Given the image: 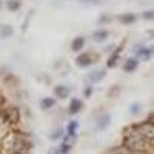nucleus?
<instances>
[{
    "mask_svg": "<svg viewBox=\"0 0 154 154\" xmlns=\"http://www.w3.org/2000/svg\"><path fill=\"white\" fill-rule=\"evenodd\" d=\"M149 143L148 140H145L142 136H139L133 125L131 126H126L123 130V146L128 148L131 152H148V148H149Z\"/></svg>",
    "mask_w": 154,
    "mask_h": 154,
    "instance_id": "nucleus-1",
    "label": "nucleus"
},
{
    "mask_svg": "<svg viewBox=\"0 0 154 154\" xmlns=\"http://www.w3.org/2000/svg\"><path fill=\"white\" fill-rule=\"evenodd\" d=\"M5 146L11 151V154L28 152L31 149V142H29L28 136H25L22 133H11V134H6Z\"/></svg>",
    "mask_w": 154,
    "mask_h": 154,
    "instance_id": "nucleus-2",
    "label": "nucleus"
},
{
    "mask_svg": "<svg viewBox=\"0 0 154 154\" xmlns=\"http://www.w3.org/2000/svg\"><path fill=\"white\" fill-rule=\"evenodd\" d=\"M100 59L99 54L93 53V51H83V53H79L75 57V65L79 68H89L91 65L97 63Z\"/></svg>",
    "mask_w": 154,
    "mask_h": 154,
    "instance_id": "nucleus-3",
    "label": "nucleus"
},
{
    "mask_svg": "<svg viewBox=\"0 0 154 154\" xmlns=\"http://www.w3.org/2000/svg\"><path fill=\"white\" fill-rule=\"evenodd\" d=\"M133 128L139 136H142L145 140H148V142H152L154 140V123H151L149 120L134 123Z\"/></svg>",
    "mask_w": 154,
    "mask_h": 154,
    "instance_id": "nucleus-4",
    "label": "nucleus"
},
{
    "mask_svg": "<svg viewBox=\"0 0 154 154\" xmlns=\"http://www.w3.org/2000/svg\"><path fill=\"white\" fill-rule=\"evenodd\" d=\"M123 48H125V42H122L120 45H117L114 49H112V53H109L108 56V60H106V68H116L119 65V62H120V56L123 53Z\"/></svg>",
    "mask_w": 154,
    "mask_h": 154,
    "instance_id": "nucleus-5",
    "label": "nucleus"
},
{
    "mask_svg": "<svg viewBox=\"0 0 154 154\" xmlns=\"http://www.w3.org/2000/svg\"><path fill=\"white\" fill-rule=\"evenodd\" d=\"M106 77V68H99L96 71H91L85 75V82L88 85H96L99 82H102Z\"/></svg>",
    "mask_w": 154,
    "mask_h": 154,
    "instance_id": "nucleus-6",
    "label": "nucleus"
},
{
    "mask_svg": "<svg viewBox=\"0 0 154 154\" xmlns=\"http://www.w3.org/2000/svg\"><path fill=\"white\" fill-rule=\"evenodd\" d=\"M2 111H3V114H5V117H6L9 125H17L20 122V111H19V108L8 106V108H5Z\"/></svg>",
    "mask_w": 154,
    "mask_h": 154,
    "instance_id": "nucleus-7",
    "label": "nucleus"
},
{
    "mask_svg": "<svg viewBox=\"0 0 154 154\" xmlns=\"http://www.w3.org/2000/svg\"><path fill=\"white\" fill-rule=\"evenodd\" d=\"M2 80H3V85L8 86V88H17V86H20V79L16 74H12V72L2 74Z\"/></svg>",
    "mask_w": 154,
    "mask_h": 154,
    "instance_id": "nucleus-8",
    "label": "nucleus"
},
{
    "mask_svg": "<svg viewBox=\"0 0 154 154\" xmlns=\"http://www.w3.org/2000/svg\"><path fill=\"white\" fill-rule=\"evenodd\" d=\"M139 63H140V60H139L137 57L131 56V57H128V59L123 62L122 69H123L125 72H134V71L139 68Z\"/></svg>",
    "mask_w": 154,
    "mask_h": 154,
    "instance_id": "nucleus-9",
    "label": "nucleus"
},
{
    "mask_svg": "<svg viewBox=\"0 0 154 154\" xmlns=\"http://www.w3.org/2000/svg\"><path fill=\"white\" fill-rule=\"evenodd\" d=\"M53 91H54V96H56L59 100H65V99H68L69 94H71V89H69V86H66V85H56Z\"/></svg>",
    "mask_w": 154,
    "mask_h": 154,
    "instance_id": "nucleus-10",
    "label": "nucleus"
},
{
    "mask_svg": "<svg viewBox=\"0 0 154 154\" xmlns=\"http://www.w3.org/2000/svg\"><path fill=\"white\" fill-rule=\"evenodd\" d=\"M85 45H86V37L85 35H77L71 42V51H74V53H82Z\"/></svg>",
    "mask_w": 154,
    "mask_h": 154,
    "instance_id": "nucleus-11",
    "label": "nucleus"
},
{
    "mask_svg": "<svg viewBox=\"0 0 154 154\" xmlns=\"http://www.w3.org/2000/svg\"><path fill=\"white\" fill-rule=\"evenodd\" d=\"M108 37H109V31L105 29V28H99L93 32L91 38H93V42L96 43H103L105 40H108Z\"/></svg>",
    "mask_w": 154,
    "mask_h": 154,
    "instance_id": "nucleus-12",
    "label": "nucleus"
},
{
    "mask_svg": "<svg viewBox=\"0 0 154 154\" xmlns=\"http://www.w3.org/2000/svg\"><path fill=\"white\" fill-rule=\"evenodd\" d=\"M82 108H83V102L77 97H72L69 105H68V112L69 114H79L82 111Z\"/></svg>",
    "mask_w": 154,
    "mask_h": 154,
    "instance_id": "nucleus-13",
    "label": "nucleus"
},
{
    "mask_svg": "<svg viewBox=\"0 0 154 154\" xmlns=\"http://www.w3.org/2000/svg\"><path fill=\"white\" fill-rule=\"evenodd\" d=\"M137 14H134V12H123V14H120L117 17V20L122 23V25H133L134 22H137Z\"/></svg>",
    "mask_w": 154,
    "mask_h": 154,
    "instance_id": "nucleus-14",
    "label": "nucleus"
},
{
    "mask_svg": "<svg viewBox=\"0 0 154 154\" xmlns=\"http://www.w3.org/2000/svg\"><path fill=\"white\" fill-rule=\"evenodd\" d=\"M109 122H111V116L108 112H103V114H100V117L97 119L96 128L97 130H105V128L109 125Z\"/></svg>",
    "mask_w": 154,
    "mask_h": 154,
    "instance_id": "nucleus-15",
    "label": "nucleus"
},
{
    "mask_svg": "<svg viewBox=\"0 0 154 154\" xmlns=\"http://www.w3.org/2000/svg\"><path fill=\"white\" fill-rule=\"evenodd\" d=\"M14 34V28L8 23H0V38H9Z\"/></svg>",
    "mask_w": 154,
    "mask_h": 154,
    "instance_id": "nucleus-16",
    "label": "nucleus"
},
{
    "mask_svg": "<svg viewBox=\"0 0 154 154\" xmlns=\"http://www.w3.org/2000/svg\"><path fill=\"white\" fill-rule=\"evenodd\" d=\"M54 105H56V99H54V97H43V99L40 100V108H42L43 111L51 109Z\"/></svg>",
    "mask_w": 154,
    "mask_h": 154,
    "instance_id": "nucleus-17",
    "label": "nucleus"
},
{
    "mask_svg": "<svg viewBox=\"0 0 154 154\" xmlns=\"http://www.w3.org/2000/svg\"><path fill=\"white\" fill-rule=\"evenodd\" d=\"M6 8L11 12H17L22 8V0H6Z\"/></svg>",
    "mask_w": 154,
    "mask_h": 154,
    "instance_id": "nucleus-18",
    "label": "nucleus"
},
{
    "mask_svg": "<svg viewBox=\"0 0 154 154\" xmlns=\"http://www.w3.org/2000/svg\"><path fill=\"white\" fill-rule=\"evenodd\" d=\"M77 128H79V122L75 120H71L66 126V134H71V136H77Z\"/></svg>",
    "mask_w": 154,
    "mask_h": 154,
    "instance_id": "nucleus-19",
    "label": "nucleus"
},
{
    "mask_svg": "<svg viewBox=\"0 0 154 154\" xmlns=\"http://www.w3.org/2000/svg\"><path fill=\"white\" fill-rule=\"evenodd\" d=\"M140 111H142V103L133 102V103L130 105V114L131 116H137V114H140Z\"/></svg>",
    "mask_w": 154,
    "mask_h": 154,
    "instance_id": "nucleus-20",
    "label": "nucleus"
},
{
    "mask_svg": "<svg viewBox=\"0 0 154 154\" xmlns=\"http://www.w3.org/2000/svg\"><path fill=\"white\" fill-rule=\"evenodd\" d=\"M106 154H131V151L125 146H116V148L109 149Z\"/></svg>",
    "mask_w": 154,
    "mask_h": 154,
    "instance_id": "nucleus-21",
    "label": "nucleus"
},
{
    "mask_svg": "<svg viewBox=\"0 0 154 154\" xmlns=\"http://www.w3.org/2000/svg\"><path fill=\"white\" fill-rule=\"evenodd\" d=\"M140 17H142L143 20H148V22L154 20V9H145L142 14H140Z\"/></svg>",
    "mask_w": 154,
    "mask_h": 154,
    "instance_id": "nucleus-22",
    "label": "nucleus"
},
{
    "mask_svg": "<svg viewBox=\"0 0 154 154\" xmlns=\"http://www.w3.org/2000/svg\"><path fill=\"white\" fill-rule=\"evenodd\" d=\"M93 91H94L93 85H88V83H86V86H83V97H85V99H89V97L93 96Z\"/></svg>",
    "mask_w": 154,
    "mask_h": 154,
    "instance_id": "nucleus-23",
    "label": "nucleus"
},
{
    "mask_svg": "<svg viewBox=\"0 0 154 154\" xmlns=\"http://www.w3.org/2000/svg\"><path fill=\"white\" fill-rule=\"evenodd\" d=\"M51 140H59V139H62L63 137V130H54L53 133H51Z\"/></svg>",
    "mask_w": 154,
    "mask_h": 154,
    "instance_id": "nucleus-24",
    "label": "nucleus"
},
{
    "mask_svg": "<svg viewBox=\"0 0 154 154\" xmlns=\"http://www.w3.org/2000/svg\"><path fill=\"white\" fill-rule=\"evenodd\" d=\"M120 85H112V88L108 91V96H111V97H114V96H117L119 93H120Z\"/></svg>",
    "mask_w": 154,
    "mask_h": 154,
    "instance_id": "nucleus-25",
    "label": "nucleus"
},
{
    "mask_svg": "<svg viewBox=\"0 0 154 154\" xmlns=\"http://www.w3.org/2000/svg\"><path fill=\"white\" fill-rule=\"evenodd\" d=\"M112 20V16H108V14H102L99 17V25H103V23H109Z\"/></svg>",
    "mask_w": 154,
    "mask_h": 154,
    "instance_id": "nucleus-26",
    "label": "nucleus"
},
{
    "mask_svg": "<svg viewBox=\"0 0 154 154\" xmlns=\"http://www.w3.org/2000/svg\"><path fill=\"white\" fill-rule=\"evenodd\" d=\"M143 45H145L143 42H139V43H134V45H133V54L136 53V51H139V49H140V48H142Z\"/></svg>",
    "mask_w": 154,
    "mask_h": 154,
    "instance_id": "nucleus-27",
    "label": "nucleus"
},
{
    "mask_svg": "<svg viewBox=\"0 0 154 154\" xmlns=\"http://www.w3.org/2000/svg\"><path fill=\"white\" fill-rule=\"evenodd\" d=\"M16 154H28V152H16Z\"/></svg>",
    "mask_w": 154,
    "mask_h": 154,
    "instance_id": "nucleus-28",
    "label": "nucleus"
},
{
    "mask_svg": "<svg viewBox=\"0 0 154 154\" xmlns=\"http://www.w3.org/2000/svg\"><path fill=\"white\" fill-rule=\"evenodd\" d=\"M0 6H2V0H0Z\"/></svg>",
    "mask_w": 154,
    "mask_h": 154,
    "instance_id": "nucleus-29",
    "label": "nucleus"
}]
</instances>
